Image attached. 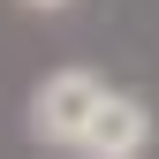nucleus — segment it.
<instances>
[{
	"label": "nucleus",
	"instance_id": "1",
	"mask_svg": "<svg viewBox=\"0 0 159 159\" xmlns=\"http://www.w3.org/2000/svg\"><path fill=\"white\" fill-rule=\"evenodd\" d=\"M98 98H106V84H98L91 68H53L46 84L30 91V136H38V144H61V152H76V136L91 129Z\"/></svg>",
	"mask_w": 159,
	"mask_h": 159
},
{
	"label": "nucleus",
	"instance_id": "3",
	"mask_svg": "<svg viewBox=\"0 0 159 159\" xmlns=\"http://www.w3.org/2000/svg\"><path fill=\"white\" fill-rule=\"evenodd\" d=\"M23 8H46V15H53V8H68V0H23Z\"/></svg>",
	"mask_w": 159,
	"mask_h": 159
},
{
	"label": "nucleus",
	"instance_id": "2",
	"mask_svg": "<svg viewBox=\"0 0 159 159\" xmlns=\"http://www.w3.org/2000/svg\"><path fill=\"white\" fill-rule=\"evenodd\" d=\"M144 144H152V114H144V98H129V91H106L98 114H91V129L76 136L84 159H136Z\"/></svg>",
	"mask_w": 159,
	"mask_h": 159
}]
</instances>
